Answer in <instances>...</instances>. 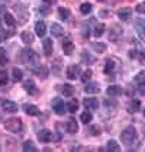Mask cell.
Instances as JSON below:
<instances>
[{"label": "cell", "mask_w": 145, "mask_h": 152, "mask_svg": "<svg viewBox=\"0 0 145 152\" xmlns=\"http://www.w3.org/2000/svg\"><path fill=\"white\" fill-rule=\"evenodd\" d=\"M136 138H138V135H136V130H135L133 126H128V128L121 133V139L126 146L133 145V143L136 142Z\"/></svg>", "instance_id": "cell-1"}, {"label": "cell", "mask_w": 145, "mask_h": 152, "mask_svg": "<svg viewBox=\"0 0 145 152\" xmlns=\"http://www.w3.org/2000/svg\"><path fill=\"white\" fill-rule=\"evenodd\" d=\"M4 128L9 132H13V133H18L23 129V125H22V120L19 117H12V119H7L4 122Z\"/></svg>", "instance_id": "cell-2"}, {"label": "cell", "mask_w": 145, "mask_h": 152, "mask_svg": "<svg viewBox=\"0 0 145 152\" xmlns=\"http://www.w3.org/2000/svg\"><path fill=\"white\" fill-rule=\"evenodd\" d=\"M52 109H54V112H55L57 115H60V116H62V115H64V113L68 110L67 103H64V100H61V99H57V100L54 102Z\"/></svg>", "instance_id": "cell-3"}, {"label": "cell", "mask_w": 145, "mask_h": 152, "mask_svg": "<svg viewBox=\"0 0 145 152\" xmlns=\"http://www.w3.org/2000/svg\"><path fill=\"white\" fill-rule=\"evenodd\" d=\"M1 110L6 112V113H16L18 104L15 102H10V100H4V102H1Z\"/></svg>", "instance_id": "cell-4"}, {"label": "cell", "mask_w": 145, "mask_h": 152, "mask_svg": "<svg viewBox=\"0 0 145 152\" xmlns=\"http://www.w3.org/2000/svg\"><path fill=\"white\" fill-rule=\"evenodd\" d=\"M135 31H136V34L141 36L142 39H145V20L144 19H141V18H138V19H135Z\"/></svg>", "instance_id": "cell-5"}, {"label": "cell", "mask_w": 145, "mask_h": 152, "mask_svg": "<svg viewBox=\"0 0 145 152\" xmlns=\"http://www.w3.org/2000/svg\"><path fill=\"white\" fill-rule=\"evenodd\" d=\"M32 72L36 74L39 78H47L48 77V68L45 65H36V67L32 68Z\"/></svg>", "instance_id": "cell-6"}, {"label": "cell", "mask_w": 145, "mask_h": 152, "mask_svg": "<svg viewBox=\"0 0 145 152\" xmlns=\"http://www.w3.org/2000/svg\"><path fill=\"white\" fill-rule=\"evenodd\" d=\"M35 32L39 38H44L45 34H47V23L44 20H38L35 25Z\"/></svg>", "instance_id": "cell-7"}, {"label": "cell", "mask_w": 145, "mask_h": 152, "mask_svg": "<svg viewBox=\"0 0 145 152\" xmlns=\"http://www.w3.org/2000/svg\"><path fill=\"white\" fill-rule=\"evenodd\" d=\"M36 59H38V55L32 49H23V61L26 64H31V62H34Z\"/></svg>", "instance_id": "cell-8"}, {"label": "cell", "mask_w": 145, "mask_h": 152, "mask_svg": "<svg viewBox=\"0 0 145 152\" xmlns=\"http://www.w3.org/2000/svg\"><path fill=\"white\" fill-rule=\"evenodd\" d=\"M78 74H80V65H70L68 67V70H67V77L70 78V80H75L77 77H78Z\"/></svg>", "instance_id": "cell-9"}, {"label": "cell", "mask_w": 145, "mask_h": 152, "mask_svg": "<svg viewBox=\"0 0 145 152\" xmlns=\"http://www.w3.org/2000/svg\"><path fill=\"white\" fill-rule=\"evenodd\" d=\"M131 16H132V9L131 7H122V9L118 10V18L121 20H128Z\"/></svg>", "instance_id": "cell-10"}, {"label": "cell", "mask_w": 145, "mask_h": 152, "mask_svg": "<svg viewBox=\"0 0 145 152\" xmlns=\"http://www.w3.org/2000/svg\"><path fill=\"white\" fill-rule=\"evenodd\" d=\"M42 47H44V54L49 57L51 54H52V51H54V44H52V39H44V42H42Z\"/></svg>", "instance_id": "cell-11"}, {"label": "cell", "mask_w": 145, "mask_h": 152, "mask_svg": "<svg viewBox=\"0 0 145 152\" xmlns=\"http://www.w3.org/2000/svg\"><path fill=\"white\" fill-rule=\"evenodd\" d=\"M38 139L41 140V142H49V140L52 139V133H51V130H48V129H42V130H39V133H38Z\"/></svg>", "instance_id": "cell-12"}, {"label": "cell", "mask_w": 145, "mask_h": 152, "mask_svg": "<svg viewBox=\"0 0 145 152\" xmlns=\"http://www.w3.org/2000/svg\"><path fill=\"white\" fill-rule=\"evenodd\" d=\"M23 110L28 116H38V115H39V109H38L35 104H25Z\"/></svg>", "instance_id": "cell-13"}, {"label": "cell", "mask_w": 145, "mask_h": 152, "mask_svg": "<svg viewBox=\"0 0 145 152\" xmlns=\"http://www.w3.org/2000/svg\"><path fill=\"white\" fill-rule=\"evenodd\" d=\"M84 107L86 109H90V110H93V109H97L99 107V100L94 99V97H89V99H84Z\"/></svg>", "instance_id": "cell-14"}, {"label": "cell", "mask_w": 145, "mask_h": 152, "mask_svg": "<svg viewBox=\"0 0 145 152\" xmlns=\"http://www.w3.org/2000/svg\"><path fill=\"white\" fill-rule=\"evenodd\" d=\"M84 91L87 94H94L100 91V86L97 83H87V86L84 87Z\"/></svg>", "instance_id": "cell-15"}, {"label": "cell", "mask_w": 145, "mask_h": 152, "mask_svg": "<svg viewBox=\"0 0 145 152\" xmlns=\"http://www.w3.org/2000/svg\"><path fill=\"white\" fill-rule=\"evenodd\" d=\"M106 94L109 97H118L119 94H122V88L119 86H109L108 90H106Z\"/></svg>", "instance_id": "cell-16"}, {"label": "cell", "mask_w": 145, "mask_h": 152, "mask_svg": "<svg viewBox=\"0 0 145 152\" xmlns=\"http://www.w3.org/2000/svg\"><path fill=\"white\" fill-rule=\"evenodd\" d=\"M62 34H64V28L58 23H52V26H51V35L55 36V38H60Z\"/></svg>", "instance_id": "cell-17"}, {"label": "cell", "mask_w": 145, "mask_h": 152, "mask_svg": "<svg viewBox=\"0 0 145 152\" xmlns=\"http://www.w3.org/2000/svg\"><path fill=\"white\" fill-rule=\"evenodd\" d=\"M67 130H68V133H77L78 132V123L75 122V119H68Z\"/></svg>", "instance_id": "cell-18"}, {"label": "cell", "mask_w": 145, "mask_h": 152, "mask_svg": "<svg viewBox=\"0 0 145 152\" xmlns=\"http://www.w3.org/2000/svg\"><path fill=\"white\" fill-rule=\"evenodd\" d=\"M74 49H75V47H74V44H72L71 41H65V42L62 44V51H64L65 55H71Z\"/></svg>", "instance_id": "cell-19"}, {"label": "cell", "mask_w": 145, "mask_h": 152, "mask_svg": "<svg viewBox=\"0 0 145 152\" xmlns=\"http://www.w3.org/2000/svg\"><path fill=\"white\" fill-rule=\"evenodd\" d=\"M60 91L65 97H71L72 93H74V88H72V86H70V84H62L60 87Z\"/></svg>", "instance_id": "cell-20"}, {"label": "cell", "mask_w": 145, "mask_h": 152, "mask_svg": "<svg viewBox=\"0 0 145 152\" xmlns=\"http://www.w3.org/2000/svg\"><path fill=\"white\" fill-rule=\"evenodd\" d=\"M23 87L26 91H29V94L36 93V86H35V83H34V80H26V81L23 83Z\"/></svg>", "instance_id": "cell-21"}, {"label": "cell", "mask_w": 145, "mask_h": 152, "mask_svg": "<svg viewBox=\"0 0 145 152\" xmlns=\"http://www.w3.org/2000/svg\"><path fill=\"white\" fill-rule=\"evenodd\" d=\"M21 39L23 41V44H26V45H31V44L34 42V35H32L31 32L25 31V32H22V34H21Z\"/></svg>", "instance_id": "cell-22"}, {"label": "cell", "mask_w": 145, "mask_h": 152, "mask_svg": "<svg viewBox=\"0 0 145 152\" xmlns=\"http://www.w3.org/2000/svg\"><path fill=\"white\" fill-rule=\"evenodd\" d=\"M139 109H141V102L139 100H131V103L128 106V110L131 113H136Z\"/></svg>", "instance_id": "cell-23"}, {"label": "cell", "mask_w": 145, "mask_h": 152, "mask_svg": "<svg viewBox=\"0 0 145 152\" xmlns=\"http://www.w3.org/2000/svg\"><path fill=\"white\" fill-rule=\"evenodd\" d=\"M92 48H93L96 52H99V54H103L108 47H106V44H103V42H93V44H92Z\"/></svg>", "instance_id": "cell-24"}, {"label": "cell", "mask_w": 145, "mask_h": 152, "mask_svg": "<svg viewBox=\"0 0 145 152\" xmlns=\"http://www.w3.org/2000/svg\"><path fill=\"white\" fill-rule=\"evenodd\" d=\"M3 19H4V23L9 25V26H15L16 25V19L10 13H3Z\"/></svg>", "instance_id": "cell-25"}, {"label": "cell", "mask_w": 145, "mask_h": 152, "mask_svg": "<svg viewBox=\"0 0 145 152\" xmlns=\"http://www.w3.org/2000/svg\"><path fill=\"white\" fill-rule=\"evenodd\" d=\"M108 151L110 152H118L119 149H121V146H119V143L116 142V140H113V139H110L108 142V148H106Z\"/></svg>", "instance_id": "cell-26"}, {"label": "cell", "mask_w": 145, "mask_h": 152, "mask_svg": "<svg viewBox=\"0 0 145 152\" xmlns=\"http://www.w3.org/2000/svg\"><path fill=\"white\" fill-rule=\"evenodd\" d=\"M9 64V57H7V52L6 49L0 48V65H7Z\"/></svg>", "instance_id": "cell-27"}, {"label": "cell", "mask_w": 145, "mask_h": 152, "mask_svg": "<svg viewBox=\"0 0 145 152\" xmlns=\"http://www.w3.org/2000/svg\"><path fill=\"white\" fill-rule=\"evenodd\" d=\"M67 107H68V112H70V113H75V112L78 110V102H77L75 99H72V100H70V102L67 103Z\"/></svg>", "instance_id": "cell-28"}, {"label": "cell", "mask_w": 145, "mask_h": 152, "mask_svg": "<svg viewBox=\"0 0 145 152\" xmlns=\"http://www.w3.org/2000/svg\"><path fill=\"white\" fill-rule=\"evenodd\" d=\"M92 119H93V116H92V113L90 112H83L81 115H80V120H81V123H84V125H87V123H90L92 122Z\"/></svg>", "instance_id": "cell-29"}, {"label": "cell", "mask_w": 145, "mask_h": 152, "mask_svg": "<svg viewBox=\"0 0 145 152\" xmlns=\"http://www.w3.org/2000/svg\"><path fill=\"white\" fill-rule=\"evenodd\" d=\"M103 32H105V25L99 23V25H96V26H94L93 35H94V38H100V36L103 35Z\"/></svg>", "instance_id": "cell-30"}, {"label": "cell", "mask_w": 145, "mask_h": 152, "mask_svg": "<svg viewBox=\"0 0 145 152\" xmlns=\"http://www.w3.org/2000/svg\"><path fill=\"white\" fill-rule=\"evenodd\" d=\"M22 148H23L25 152H29V151H31V152H36V151H38V148H36V146L32 143V142H31V140H26Z\"/></svg>", "instance_id": "cell-31"}, {"label": "cell", "mask_w": 145, "mask_h": 152, "mask_svg": "<svg viewBox=\"0 0 145 152\" xmlns=\"http://www.w3.org/2000/svg\"><path fill=\"white\" fill-rule=\"evenodd\" d=\"M12 78L15 81H21L22 78H23V72L19 70V68H13L12 71Z\"/></svg>", "instance_id": "cell-32"}, {"label": "cell", "mask_w": 145, "mask_h": 152, "mask_svg": "<svg viewBox=\"0 0 145 152\" xmlns=\"http://www.w3.org/2000/svg\"><path fill=\"white\" fill-rule=\"evenodd\" d=\"M58 15H60V18L62 20H67V19L70 18V10H68L67 7H60V9H58Z\"/></svg>", "instance_id": "cell-33"}, {"label": "cell", "mask_w": 145, "mask_h": 152, "mask_svg": "<svg viewBox=\"0 0 145 152\" xmlns=\"http://www.w3.org/2000/svg\"><path fill=\"white\" fill-rule=\"evenodd\" d=\"M92 70H86L83 74H81V81L84 83V84H87V83L90 81V78H92Z\"/></svg>", "instance_id": "cell-34"}, {"label": "cell", "mask_w": 145, "mask_h": 152, "mask_svg": "<svg viewBox=\"0 0 145 152\" xmlns=\"http://www.w3.org/2000/svg\"><path fill=\"white\" fill-rule=\"evenodd\" d=\"M80 12L83 13V15H89V13L92 12V4L90 3H83L80 6Z\"/></svg>", "instance_id": "cell-35"}, {"label": "cell", "mask_w": 145, "mask_h": 152, "mask_svg": "<svg viewBox=\"0 0 145 152\" xmlns=\"http://www.w3.org/2000/svg\"><path fill=\"white\" fill-rule=\"evenodd\" d=\"M7 81H9V78H7V72L0 70V86H7Z\"/></svg>", "instance_id": "cell-36"}, {"label": "cell", "mask_w": 145, "mask_h": 152, "mask_svg": "<svg viewBox=\"0 0 145 152\" xmlns=\"http://www.w3.org/2000/svg\"><path fill=\"white\" fill-rule=\"evenodd\" d=\"M113 68H115V62H113L112 59H108V61H106V67H105V72H106V74H109V72L113 70Z\"/></svg>", "instance_id": "cell-37"}, {"label": "cell", "mask_w": 145, "mask_h": 152, "mask_svg": "<svg viewBox=\"0 0 145 152\" xmlns=\"http://www.w3.org/2000/svg\"><path fill=\"white\" fill-rule=\"evenodd\" d=\"M136 83H142L145 81V71H139L136 75H135V78H133Z\"/></svg>", "instance_id": "cell-38"}, {"label": "cell", "mask_w": 145, "mask_h": 152, "mask_svg": "<svg viewBox=\"0 0 145 152\" xmlns=\"http://www.w3.org/2000/svg\"><path fill=\"white\" fill-rule=\"evenodd\" d=\"M90 135H93V136L100 135V128H99V126H92V128H90Z\"/></svg>", "instance_id": "cell-39"}, {"label": "cell", "mask_w": 145, "mask_h": 152, "mask_svg": "<svg viewBox=\"0 0 145 152\" xmlns=\"http://www.w3.org/2000/svg\"><path fill=\"white\" fill-rule=\"evenodd\" d=\"M81 58H83V61H90V62H86V64H93V62H94V59L92 58L89 54H83V57H81Z\"/></svg>", "instance_id": "cell-40"}, {"label": "cell", "mask_w": 145, "mask_h": 152, "mask_svg": "<svg viewBox=\"0 0 145 152\" xmlns=\"http://www.w3.org/2000/svg\"><path fill=\"white\" fill-rule=\"evenodd\" d=\"M138 59H139V62H141L142 65H145V52L141 51V52L138 54Z\"/></svg>", "instance_id": "cell-41"}, {"label": "cell", "mask_w": 145, "mask_h": 152, "mask_svg": "<svg viewBox=\"0 0 145 152\" xmlns=\"http://www.w3.org/2000/svg\"><path fill=\"white\" fill-rule=\"evenodd\" d=\"M138 90H139V93H141V94H145V81L139 83V86H138Z\"/></svg>", "instance_id": "cell-42"}, {"label": "cell", "mask_w": 145, "mask_h": 152, "mask_svg": "<svg viewBox=\"0 0 145 152\" xmlns=\"http://www.w3.org/2000/svg\"><path fill=\"white\" fill-rule=\"evenodd\" d=\"M136 10H138L139 13H145V3H141V4H138Z\"/></svg>", "instance_id": "cell-43"}, {"label": "cell", "mask_w": 145, "mask_h": 152, "mask_svg": "<svg viewBox=\"0 0 145 152\" xmlns=\"http://www.w3.org/2000/svg\"><path fill=\"white\" fill-rule=\"evenodd\" d=\"M44 1V4H47V6H51V4H55L57 3V0H42Z\"/></svg>", "instance_id": "cell-44"}, {"label": "cell", "mask_w": 145, "mask_h": 152, "mask_svg": "<svg viewBox=\"0 0 145 152\" xmlns=\"http://www.w3.org/2000/svg\"><path fill=\"white\" fill-rule=\"evenodd\" d=\"M39 13H44V15H48L49 10L47 9V7H39Z\"/></svg>", "instance_id": "cell-45"}, {"label": "cell", "mask_w": 145, "mask_h": 152, "mask_svg": "<svg viewBox=\"0 0 145 152\" xmlns=\"http://www.w3.org/2000/svg\"><path fill=\"white\" fill-rule=\"evenodd\" d=\"M3 12H4V7H3V6L0 4V13H3Z\"/></svg>", "instance_id": "cell-46"}, {"label": "cell", "mask_w": 145, "mask_h": 152, "mask_svg": "<svg viewBox=\"0 0 145 152\" xmlns=\"http://www.w3.org/2000/svg\"><path fill=\"white\" fill-rule=\"evenodd\" d=\"M144 116H145V109H144Z\"/></svg>", "instance_id": "cell-47"}, {"label": "cell", "mask_w": 145, "mask_h": 152, "mask_svg": "<svg viewBox=\"0 0 145 152\" xmlns=\"http://www.w3.org/2000/svg\"><path fill=\"white\" fill-rule=\"evenodd\" d=\"M0 42H1V36H0Z\"/></svg>", "instance_id": "cell-48"}, {"label": "cell", "mask_w": 145, "mask_h": 152, "mask_svg": "<svg viewBox=\"0 0 145 152\" xmlns=\"http://www.w3.org/2000/svg\"><path fill=\"white\" fill-rule=\"evenodd\" d=\"M99 1H105V0H99Z\"/></svg>", "instance_id": "cell-49"}]
</instances>
